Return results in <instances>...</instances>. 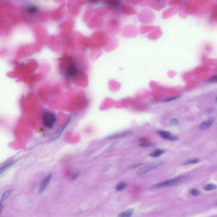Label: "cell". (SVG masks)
<instances>
[{
  "instance_id": "44dd1931",
  "label": "cell",
  "mask_w": 217,
  "mask_h": 217,
  "mask_svg": "<svg viewBox=\"0 0 217 217\" xmlns=\"http://www.w3.org/2000/svg\"><path fill=\"white\" fill-rule=\"evenodd\" d=\"M210 82H217V75L216 76H213L212 77H211L209 80Z\"/></svg>"
},
{
  "instance_id": "6da1fadb",
  "label": "cell",
  "mask_w": 217,
  "mask_h": 217,
  "mask_svg": "<svg viewBox=\"0 0 217 217\" xmlns=\"http://www.w3.org/2000/svg\"><path fill=\"white\" fill-rule=\"evenodd\" d=\"M190 178L187 176H179L176 178L167 179L164 181L162 182L157 184L153 186L152 188H162L168 187H171L175 185H178L180 184H183L187 182L189 180Z\"/></svg>"
},
{
  "instance_id": "5b68a950",
  "label": "cell",
  "mask_w": 217,
  "mask_h": 217,
  "mask_svg": "<svg viewBox=\"0 0 217 217\" xmlns=\"http://www.w3.org/2000/svg\"><path fill=\"white\" fill-rule=\"evenodd\" d=\"M158 133L161 137H162L164 139L171 140V141H176L178 140V138L171 135L170 132L164 131H160L158 132Z\"/></svg>"
},
{
  "instance_id": "ac0fdd59",
  "label": "cell",
  "mask_w": 217,
  "mask_h": 217,
  "mask_svg": "<svg viewBox=\"0 0 217 217\" xmlns=\"http://www.w3.org/2000/svg\"><path fill=\"white\" fill-rule=\"evenodd\" d=\"M178 123H179V122H178V119H176V118H173L171 120V121H170V124L172 126H176L178 124Z\"/></svg>"
},
{
  "instance_id": "277c9868",
  "label": "cell",
  "mask_w": 217,
  "mask_h": 217,
  "mask_svg": "<svg viewBox=\"0 0 217 217\" xmlns=\"http://www.w3.org/2000/svg\"><path fill=\"white\" fill-rule=\"evenodd\" d=\"M52 178V173H49V175H47L42 181V182L40 184V187H39V193L41 194L42 193L47 187L48 185H49L50 181Z\"/></svg>"
},
{
  "instance_id": "52a82bcc",
  "label": "cell",
  "mask_w": 217,
  "mask_h": 217,
  "mask_svg": "<svg viewBox=\"0 0 217 217\" xmlns=\"http://www.w3.org/2000/svg\"><path fill=\"white\" fill-rule=\"evenodd\" d=\"M131 133V131H126L124 132H118L117 134L115 135H113L110 136L108 138V139L109 140H114V139H118L120 138H123V137H126L128 135H129Z\"/></svg>"
},
{
  "instance_id": "4fadbf2b",
  "label": "cell",
  "mask_w": 217,
  "mask_h": 217,
  "mask_svg": "<svg viewBox=\"0 0 217 217\" xmlns=\"http://www.w3.org/2000/svg\"><path fill=\"white\" fill-rule=\"evenodd\" d=\"M11 192H12V190H6L5 192H4V193L2 195V200L5 201V200L7 199L8 198V197L10 196V195L11 194Z\"/></svg>"
},
{
  "instance_id": "e0dca14e",
  "label": "cell",
  "mask_w": 217,
  "mask_h": 217,
  "mask_svg": "<svg viewBox=\"0 0 217 217\" xmlns=\"http://www.w3.org/2000/svg\"><path fill=\"white\" fill-rule=\"evenodd\" d=\"M152 145H153L152 143L146 142V141L140 144V147H152Z\"/></svg>"
},
{
  "instance_id": "5bb4252c",
  "label": "cell",
  "mask_w": 217,
  "mask_h": 217,
  "mask_svg": "<svg viewBox=\"0 0 217 217\" xmlns=\"http://www.w3.org/2000/svg\"><path fill=\"white\" fill-rule=\"evenodd\" d=\"M216 188V186L213 184H208L204 186V189L206 191H211L213 190Z\"/></svg>"
},
{
  "instance_id": "7402d4cb",
  "label": "cell",
  "mask_w": 217,
  "mask_h": 217,
  "mask_svg": "<svg viewBox=\"0 0 217 217\" xmlns=\"http://www.w3.org/2000/svg\"><path fill=\"white\" fill-rule=\"evenodd\" d=\"M78 175H79V173H77V174L74 175H73V176H72V177H71V179H75V178H77L78 177Z\"/></svg>"
},
{
  "instance_id": "603a6c76",
  "label": "cell",
  "mask_w": 217,
  "mask_h": 217,
  "mask_svg": "<svg viewBox=\"0 0 217 217\" xmlns=\"http://www.w3.org/2000/svg\"><path fill=\"white\" fill-rule=\"evenodd\" d=\"M215 100H216V101L217 102V96H216V98H215Z\"/></svg>"
},
{
  "instance_id": "7c38bea8",
  "label": "cell",
  "mask_w": 217,
  "mask_h": 217,
  "mask_svg": "<svg viewBox=\"0 0 217 217\" xmlns=\"http://www.w3.org/2000/svg\"><path fill=\"white\" fill-rule=\"evenodd\" d=\"M126 187H127V184L125 182H120L119 184H118L116 185L115 189L117 191H121V190H124Z\"/></svg>"
},
{
  "instance_id": "ba28073f",
  "label": "cell",
  "mask_w": 217,
  "mask_h": 217,
  "mask_svg": "<svg viewBox=\"0 0 217 217\" xmlns=\"http://www.w3.org/2000/svg\"><path fill=\"white\" fill-rule=\"evenodd\" d=\"M213 122V119H209L202 122L199 126V130H204L210 127Z\"/></svg>"
},
{
  "instance_id": "8fae6325",
  "label": "cell",
  "mask_w": 217,
  "mask_h": 217,
  "mask_svg": "<svg viewBox=\"0 0 217 217\" xmlns=\"http://www.w3.org/2000/svg\"><path fill=\"white\" fill-rule=\"evenodd\" d=\"M14 164V162H9L6 163L5 164L3 165L1 168H0V173L2 174L4 171H5L8 168H9L10 166H11Z\"/></svg>"
},
{
  "instance_id": "7a4b0ae2",
  "label": "cell",
  "mask_w": 217,
  "mask_h": 217,
  "mask_svg": "<svg viewBox=\"0 0 217 217\" xmlns=\"http://www.w3.org/2000/svg\"><path fill=\"white\" fill-rule=\"evenodd\" d=\"M56 122V117L54 114L51 112H46L43 117V123L45 127L52 129Z\"/></svg>"
},
{
  "instance_id": "9c48e42d",
  "label": "cell",
  "mask_w": 217,
  "mask_h": 217,
  "mask_svg": "<svg viewBox=\"0 0 217 217\" xmlns=\"http://www.w3.org/2000/svg\"><path fill=\"white\" fill-rule=\"evenodd\" d=\"M165 153V150L161 149H157L154 150L152 153H150V156L152 157H159V156L162 155Z\"/></svg>"
},
{
  "instance_id": "30bf717a",
  "label": "cell",
  "mask_w": 217,
  "mask_h": 217,
  "mask_svg": "<svg viewBox=\"0 0 217 217\" xmlns=\"http://www.w3.org/2000/svg\"><path fill=\"white\" fill-rule=\"evenodd\" d=\"M134 213V209H129L128 210H126L125 211L122 212L120 214L118 215V216L120 217H129L132 215Z\"/></svg>"
},
{
  "instance_id": "8992f818",
  "label": "cell",
  "mask_w": 217,
  "mask_h": 217,
  "mask_svg": "<svg viewBox=\"0 0 217 217\" xmlns=\"http://www.w3.org/2000/svg\"><path fill=\"white\" fill-rule=\"evenodd\" d=\"M69 122V119H68V121L64 125H63L61 127H60L57 129V131L54 132V133L53 134V135L52 136V138H51V140L52 141H55V140H56L57 139H58L60 137V136H61V134L63 133V131L64 130L65 127L67 126V125H68Z\"/></svg>"
},
{
  "instance_id": "ffe728a7",
  "label": "cell",
  "mask_w": 217,
  "mask_h": 217,
  "mask_svg": "<svg viewBox=\"0 0 217 217\" xmlns=\"http://www.w3.org/2000/svg\"><path fill=\"white\" fill-rule=\"evenodd\" d=\"M69 73L70 75H73L76 73V69L75 68H71L69 70Z\"/></svg>"
},
{
  "instance_id": "2e32d148",
  "label": "cell",
  "mask_w": 217,
  "mask_h": 217,
  "mask_svg": "<svg viewBox=\"0 0 217 217\" xmlns=\"http://www.w3.org/2000/svg\"><path fill=\"white\" fill-rule=\"evenodd\" d=\"M190 193L192 196H197L200 195V192L198 190L196 189V188L191 189L190 190Z\"/></svg>"
},
{
  "instance_id": "9a60e30c",
  "label": "cell",
  "mask_w": 217,
  "mask_h": 217,
  "mask_svg": "<svg viewBox=\"0 0 217 217\" xmlns=\"http://www.w3.org/2000/svg\"><path fill=\"white\" fill-rule=\"evenodd\" d=\"M199 162V159H190L188 160L185 162H184V165H188V164H196Z\"/></svg>"
},
{
  "instance_id": "3957f363",
  "label": "cell",
  "mask_w": 217,
  "mask_h": 217,
  "mask_svg": "<svg viewBox=\"0 0 217 217\" xmlns=\"http://www.w3.org/2000/svg\"><path fill=\"white\" fill-rule=\"evenodd\" d=\"M161 164H162L161 162H153V163L148 164L146 166H143L141 169H140V170L137 172V175H144L145 173H147L149 171L154 170V169L159 166Z\"/></svg>"
},
{
  "instance_id": "d6986e66",
  "label": "cell",
  "mask_w": 217,
  "mask_h": 217,
  "mask_svg": "<svg viewBox=\"0 0 217 217\" xmlns=\"http://www.w3.org/2000/svg\"><path fill=\"white\" fill-rule=\"evenodd\" d=\"M178 98H179V95L175 96V97L170 98H168V99L165 100L164 101V102H170V101H174V100H176V99H178Z\"/></svg>"
}]
</instances>
